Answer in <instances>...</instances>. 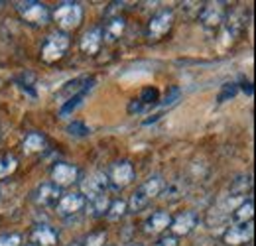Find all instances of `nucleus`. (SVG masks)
<instances>
[{
	"label": "nucleus",
	"mask_w": 256,
	"mask_h": 246,
	"mask_svg": "<svg viewBox=\"0 0 256 246\" xmlns=\"http://www.w3.org/2000/svg\"><path fill=\"white\" fill-rule=\"evenodd\" d=\"M50 14H52L54 22L62 28L60 32L77 30L81 26V22H83V6L79 2H73V0L60 2Z\"/></svg>",
	"instance_id": "1"
},
{
	"label": "nucleus",
	"mask_w": 256,
	"mask_h": 246,
	"mask_svg": "<svg viewBox=\"0 0 256 246\" xmlns=\"http://www.w3.org/2000/svg\"><path fill=\"white\" fill-rule=\"evenodd\" d=\"M162 189H164V180H162L160 176H154V178H150L148 182H144V184L140 185L132 195H130V201L126 203V207L132 211V213H138V211H142L154 197H158L162 193Z\"/></svg>",
	"instance_id": "2"
},
{
	"label": "nucleus",
	"mask_w": 256,
	"mask_h": 246,
	"mask_svg": "<svg viewBox=\"0 0 256 246\" xmlns=\"http://www.w3.org/2000/svg\"><path fill=\"white\" fill-rule=\"evenodd\" d=\"M16 12L20 14V18L36 28H42L46 24H50L52 20V14H50V8L44 4V2H38V0H20L16 2Z\"/></svg>",
	"instance_id": "3"
},
{
	"label": "nucleus",
	"mask_w": 256,
	"mask_h": 246,
	"mask_svg": "<svg viewBox=\"0 0 256 246\" xmlns=\"http://www.w3.org/2000/svg\"><path fill=\"white\" fill-rule=\"evenodd\" d=\"M69 46H71V40H69V36L65 34V32H54V34H50L48 38H46V42H44V46H42V62L44 63H58L62 62L65 58V54H67V50H69Z\"/></svg>",
	"instance_id": "4"
},
{
	"label": "nucleus",
	"mask_w": 256,
	"mask_h": 246,
	"mask_svg": "<svg viewBox=\"0 0 256 246\" xmlns=\"http://www.w3.org/2000/svg\"><path fill=\"white\" fill-rule=\"evenodd\" d=\"M172 26H174V12L172 10H162V12L154 14L150 18L148 28H146V36H148V40L158 42L166 34H170Z\"/></svg>",
	"instance_id": "5"
},
{
	"label": "nucleus",
	"mask_w": 256,
	"mask_h": 246,
	"mask_svg": "<svg viewBox=\"0 0 256 246\" xmlns=\"http://www.w3.org/2000/svg\"><path fill=\"white\" fill-rule=\"evenodd\" d=\"M108 185H112L114 189H124L126 185H130L136 178V172L132 168L130 162H114L108 168Z\"/></svg>",
	"instance_id": "6"
},
{
	"label": "nucleus",
	"mask_w": 256,
	"mask_h": 246,
	"mask_svg": "<svg viewBox=\"0 0 256 246\" xmlns=\"http://www.w3.org/2000/svg\"><path fill=\"white\" fill-rule=\"evenodd\" d=\"M252 234H254L252 220H248V222H236V224H230L226 228V232L223 234V242L226 246L246 244V242L252 240Z\"/></svg>",
	"instance_id": "7"
},
{
	"label": "nucleus",
	"mask_w": 256,
	"mask_h": 246,
	"mask_svg": "<svg viewBox=\"0 0 256 246\" xmlns=\"http://www.w3.org/2000/svg\"><path fill=\"white\" fill-rule=\"evenodd\" d=\"M85 205H87V199L81 193H65L60 197V201L54 207H56V213L60 216H71L83 211Z\"/></svg>",
	"instance_id": "8"
},
{
	"label": "nucleus",
	"mask_w": 256,
	"mask_h": 246,
	"mask_svg": "<svg viewBox=\"0 0 256 246\" xmlns=\"http://www.w3.org/2000/svg\"><path fill=\"white\" fill-rule=\"evenodd\" d=\"M108 187V178L104 172H93L91 176H87L81 182V195L85 199H93L96 195L104 193V189Z\"/></svg>",
	"instance_id": "9"
},
{
	"label": "nucleus",
	"mask_w": 256,
	"mask_h": 246,
	"mask_svg": "<svg viewBox=\"0 0 256 246\" xmlns=\"http://www.w3.org/2000/svg\"><path fill=\"white\" fill-rule=\"evenodd\" d=\"M52 180H54L52 184L58 185L60 189H62V187H69V185H73L79 180V168H75V166H71V164L60 162V164H56L54 170H52Z\"/></svg>",
	"instance_id": "10"
},
{
	"label": "nucleus",
	"mask_w": 256,
	"mask_h": 246,
	"mask_svg": "<svg viewBox=\"0 0 256 246\" xmlns=\"http://www.w3.org/2000/svg\"><path fill=\"white\" fill-rule=\"evenodd\" d=\"M199 224V215L195 211H186L176 218H172L170 222V230L174 232V236H186L190 234L193 228Z\"/></svg>",
	"instance_id": "11"
},
{
	"label": "nucleus",
	"mask_w": 256,
	"mask_h": 246,
	"mask_svg": "<svg viewBox=\"0 0 256 246\" xmlns=\"http://www.w3.org/2000/svg\"><path fill=\"white\" fill-rule=\"evenodd\" d=\"M62 189L54 184H42L38 185V189L32 193V199L38 203V205H44V207H52L60 201L62 197Z\"/></svg>",
	"instance_id": "12"
},
{
	"label": "nucleus",
	"mask_w": 256,
	"mask_h": 246,
	"mask_svg": "<svg viewBox=\"0 0 256 246\" xmlns=\"http://www.w3.org/2000/svg\"><path fill=\"white\" fill-rule=\"evenodd\" d=\"M34 246H56L60 242V232L50 224H38L30 232Z\"/></svg>",
	"instance_id": "13"
},
{
	"label": "nucleus",
	"mask_w": 256,
	"mask_h": 246,
	"mask_svg": "<svg viewBox=\"0 0 256 246\" xmlns=\"http://www.w3.org/2000/svg\"><path fill=\"white\" fill-rule=\"evenodd\" d=\"M199 20L205 28H219L224 22V10L221 4H205L199 12Z\"/></svg>",
	"instance_id": "14"
},
{
	"label": "nucleus",
	"mask_w": 256,
	"mask_h": 246,
	"mask_svg": "<svg viewBox=\"0 0 256 246\" xmlns=\"http://www.w3.org/2000/svg\"><path fill=\"white\" fill-rule=\"evenodd\" d=\"M79 46H81V52H83L85 56H91V58L96 56V54L100 52V46H102V28H100V26H95V28L87 30L83 34Z\"/></svg>",
	"instance_id": "15"
},
{
	"label": "nucleus",
	"mask_w": 256,
	"mask_h": 246,
	"mask_svg": "<svg viewBox=\"0 0 256 246\" xmlns=\"http://www.w3.org/2000/svg\"><path fill=\"white\" fill-rule=\"evenodd\" d=\"M172 215L168 211H156L144 220V232L146 234H160L166 228H170Z\"/></svg>",
	"instance_id": "16"
},
{
	"label": "nucleus",
	"mask_w": 256,
	"mask_h": 246,
	"mask_svg": "<svg viewBox=\"0 0 256 246\" xmlns=\"http://www.w3.org/2000/svg\"><path fill=\"white\" fill-rule=\"evenodd\" d=\"M126 30V20L124 16H114L106 22V26L102 28V42H108V44H114L116 40L122 38V34Z\"/></svg>",
	"instance_id": "17"
},
{
	"label": "nucleus",
	"mask_w": 256,
	"mask_h": 246,
	"mask_svg": "<svg viewBox=\"0 0 256 246\" xmlns=\"http://www.w3.org/2000/svg\"><path fill=\"white\" fill-rule=\"evenodd\" d=\"M46 146H48V140H46V136L40 134V132H30V134L24 138V142H22V150H24V154H28V156L44 152Z\"/></svg>",
	"instance_id": "18"
},
{
	"label": "nucleus",
	"mask_w": 256,
	"mask_h": 246,
	"mask_svg": "<svg viewBox=\"0 0 256 246\" xmlns=\"http://www.w3.org/2000/svg\"><path fill=\"white\" fill-rule=\"evenodd\" d=\"M108 205H110V199H108V195H104V193H100V195H96L93 199H87V213L91 216H104L106 215V209H108Z\"/></svg>",
	"instance_id": "19"
},
{
	"label": "nucleus",
	"mask_w": 256,
	"mask_h": 246,
	"mask_svg": "<svg viewBox=\"0 0 256 246\" xmlns=\"http://www.w3.org/2000/svg\"><path fill=\"white\" fill-rule=\"evenodd\" d=\"M252 215H254V203H252V199H244V201L234 209L232 218L238 220V222H248V220L252 218Z\"/></svg>",
	"instance_id": "20"
},
{
	"label": "nucleus",
	"mask_w": 256,
	"mask_h": 246,
	"mask_svg": "<svg viewBox=\"0 0 256 246\" xmlns=\"http://www.w3.org/2000/svg\"><path fill=\"white\" fill-rule=\"evenodd\" d=\"M128 211L126 207V201L124 199H114V201H110V205H108V209H106V218L110 220V222H116V220H120L124 213Z\"/></svg>",
	"instance_id": "21"
},
{
	"label": "nucleus",
	"mask_w": 256,
	"mask_h": 246,
	"mask_svg": "<svg viewBox=\"0 0 256 246\" xmlns=\"http://www.w3.org/2000/svg\"><path fill=\"white\" fill-rule=\"evenodd\" d=\"M250 189H252V178H250V176H238V178L230 184V193H232L234 197H242V195H246Z\"/></svg>",
	"instance_id": "22"
},
{
	"label": "nucleus",
	"mask_w": 256,
	"mask_h": 246,
	"mask_svg": "<svg viewBox=\"0 0 256 246\" xmlns=\"http://www.w3.org/2000/svg\"><path fill=\"white\" fill-rule=\"evenodd\" d=\"M16 170H18V160H16V156H12V154L0 156V180L10 178Z\"/></svg>",
	"instance_id": "23"
},
{
	"label": "nucleus",
	"mask_w": 256,
	"mask_h": 246,
	"mask_svg": "<svg viewBox=\"0 0 256 246\" xmlns=\"http://www.w3.org/2000/svg\"><path fill=\"white\" fill-rule=\"evenodd\" d=\"M138 100H140V104H142L144 108H146V106H152V104H158L160 92H158V89H144V91L140 92Z\"/></svg>",
	"instance_id": "24"
},
{
	"label": "nucleus",
	"mask_w": 256,
	"mask_h": 246,
	"mask_svg": "<svg viewBox=\"0 0 256 246\" xmlns=\"http://www.w3.org/2000/svg\"><path fill=\"white\" fill-rule=\"evenodd\" d=\"M67 132L71 136H89L91 134V128L85 122H81V120H73V122H69V126H67Z\"/></svg>",
	"instance_id": "25"
},
{
	"label": "nucleus",
	"mask_w": 256,
	"mask_h": 246,
	"mask_svg": "<svg viewBox=\"0 0 256 246\" xmlns=\"http://www.w3.org/2000/svg\"><path fill=\"white\" fill-rule=\"evenodd\" d=\"M104 242H106V232L104 230H96V232H91L85 238L83 246H104Z\"/></svg>",
	"instance_id": "26"
},
{
	"label": "nucleus",
	"mask_w": 256,
	"mask_h": 246,
	"mask_svg": "<svg viewBox=\"0 0 256 246\" xmlns=\"http://www.w3.org/2000/svg\"><path fill=\"white\" fill-rule=\"evenodd\" d=\"M0 246H22V234L18 232L0 234Z\"/></svg>",
	"instance_id": "27"
},
{
	"label": "nucleus",
	"mask_w": 256,
	"mask_h": 246,
	"mask_svg": "<svg viewBox=\"0 0 256 246\" xmlns=\"http://www.w3.org/2000/svg\"><path fill=\"white\" fill-rule=\"evenodd\" d=\"M236 91H238V85L236 83H226L223 87V91L219 92V96H217V102H224V100L232 98L236 94Z\"/></svg>",
	"instance_id": "28"
},
{
	"label": "nucleus",
	"mask_w": 256,
	"mask_h": 246,
	"mask_svg": "<svg viewBox=\"0 0 256 246\" xmlns=\"http://www.w3.org/2000/svg\"><path fill=\"white\" fill-rule=\"evenodd\" d=\"M152 246H180V240H178V236L168 234V236H162L160 240L152 242Z\"/></svg>",
	"instance_id": "29"
},
{
	"label": "nucleus",
	"mask_w": 256,
	"mask_h": 246,
	"mask_svg": "<svg viewBox=\"0 0 256 246\" xmlns=\"http://www.w3.org/2000/svg\"><path fill=\"white\" fill-rule=\"evenodd\" d=\"M122 8H124V4H122V2H112V4H110V8L106 10L108 20H110V18H114V14H116V12H122ZM116 16H118V14H116Z\"/></svg>",
	"instance_id": "30"
},
{
	"label": "nucleus",
	"mask_w": 256,
	"mask_h": 246,
	"mask_svg": "<svg viewBox=\"0 0 256 246\" xmlns=\"http://www.w3.org/2000/svg\"><path fill=\"white\" fill-rule=\"evenodd\" d=\"M242 89H244V92L252 94V87H250V83H244V85H242Z\"/></svg>",
	"instance_id": "31"
},
{
	"label": "nucleus",
	"mask_w": 256,
	"mask_h": 246,
	"mask_svg": "<svg viewBox=\"0 0 256 246\" xmlns=\"http://www.w3.org/2000/svg\"><path fill=\"white\" fill-rule=\"evenodd\" d=\"M67 246H83L81 242H71V244H67Z\"/></svg>",
	"instance_id": "32"
},
{
	"label": "nucleus",
	"mask_w": 256,
	"mask_h": 246,
	"mask_svg": "<svg viewBox=\"0 0 256 246\" xmlns=\"http://www.w3.org/2000/svg\"><path fill=\"white\" fill-rule=\"evenodd\" d=\"M2 6H4V2H0V10H2Z\"/></svg>",
	"instance_id": "33"
},
{
	"label": "nucleus",
	"mask_w": 256,
	"mask_h": 246,
	"mask_svg": "<svg viewBox=\"0 0 256 246\" xmlns=\"http://www.w3.org/2000/svg\"><path fill=\"white\" fill-rule=\"evenodd\" d=\"M128 246H142V244H128Z\"/></svg>",
	"instance_id": "34"
},
{
	"label": "nucleus",
	"mask_w": 256,
	"mask_h": 246,
	"mask_svg": "<svg viewBox=\"0 0 256 246\" xmlns=\"http://www.w3.org/2000/svg\"><path fill=\"white\" fill-rule=\"evenodd\" d=\"M26 246H34V244H26Z\"/></svg>",
	"instance_id": "35"
}]
</instances>
